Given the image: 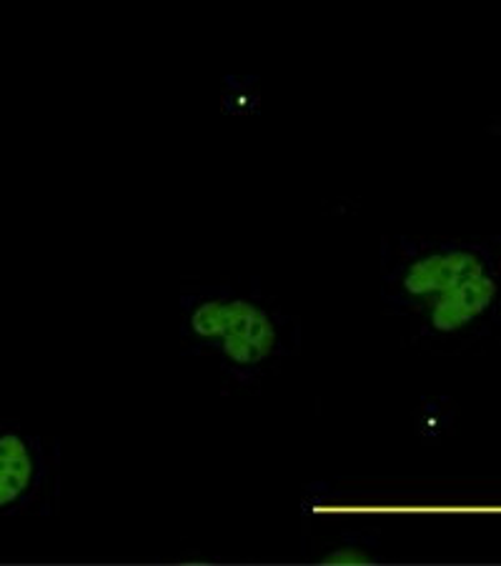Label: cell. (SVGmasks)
I'll return each mask as SVG.
<instances>
[{"instance_id": "obj_1", "label": "cell", "mask_w": 501, "mask_h": 566, "mask_svg": "<svg viewBox=\"0 0 501 566\" xmlns=\"http://www.w3.org/2000/svg\"><path fill=\"white\" fill-rule=\"evenodd\" d=\"M379 298L404 344L467 352L501 324V239H384Z\"/></svg>"}, {"instance_id": "obj_2", "label": "cell", "mask_w": 501, "mask_h": 566, "mask_svg": "<svg viewBox=\"0 0 501 566\" xmlns=\"http://www.w3.org/2000/svg\"><path fill=\"white\" fill-rule=\"evenodd\" d=\"M178 344L211 361L223 384L251 391L301 352V321L257 281L194 283L178 296Z\"/></svg>"}, {"instance_id": "obj_3", "label": "cell", "mask_w": 501, "mask_h": 566, "mask_svg": "<svg viewBox=\"0 0 501 566\" xmlns=\"http://www.w3.org/2000/svg\"><path fill=\"white\" fill-rule=\"evenodd\" d=\"M61 502V443L0 423V518L53 516Z\"/></svg>"}, {"instance_id": "obj_4", "label": "cell", "mask_w": 501, "mask_h": 566, "mask_svg": "<svg viewBox=\"0 0 501 566\" xmlns=\"http://www.w3.org/2000/svg\"><path fill=\"white\" fill-rule=\"evenodd\" d=\"M316 564H376L382 559L379 530H346L314 554Z\"/></svg>"}, {"instance_id": "obj_5", "label": "cell", "mask_w": 501, "mask_h": 566, "mask_svg": "<svg viewBox=\"0 0 501 566\" xmlns=\"http://www.w3.org/2000/svg\"><path fill=\"white\" fill-rule=\"evenodd\" d=\"M491 136H494V140L499 144V150H501V116L494 120V124H491Z\"/></svg>"}]
</instances>
